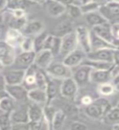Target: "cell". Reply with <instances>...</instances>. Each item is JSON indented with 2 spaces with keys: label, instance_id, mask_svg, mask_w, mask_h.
Returning a JSON list of instances; mask_svg holds the SVG:
<instances>
[{
  "label": "cell",
  "instance_id": "11a10c76",
  "mask_svg": "<svg viewBox=\"0 0 119 130\" xmlns=\"http://www.w3.org/2000/svg\"><path fill=\"white\" fill-rule=\"evenodd\" d=\"M4 67H5V66H4V65H3L1 62H0V70H2V69H3Z\"/></svg>",
  "mask_w": 119,
  "mask_h": 130
},
{
  "label": "cell",
  "instance_id": "e0dca14e",
  "mask_svg": "<svg viewBox=\"0 0 119 130\" xmlns=\"http://www.w3.org/2000/svg\"><path fill=\"white\" fill-rule=\"evenodd\" d=\"M47 83L46 86V93L47 95V103L51 104V102L54 100L60 93V84L58 85V81L61 80H58L56 78L50 76L47 74Z\"/></svg>",
  "mask_w": 119,
  "mask_h": 130
},
{
  "label": "cell",
  "instance_id": "b9f144b4",
  "mask_svg": "<svg viewBox=\"0 0 119 130\" xmlns=\"http://www.w3.org/2000/svg\"><path fill=\"white\" fill-rule=\"evenodd\" d=\"M113 63L114 67L112 70L113 76H115L117 73L119 72V49H116L114 51V59H113Z\"/></svg>",
  "mask_w": 119,
  "mask_h": 130
},
{
  "label": "cell",
  "instance_id": "91938a15",
  "mask_svg": "<svg viewBox=\"0 0 119 130\" xmlns=\"http://www.w3.org/2000/svg\"><path fill=\"white\" fill-rule=\"evenodd\" d=\"M116 24H119V19H118V20H117V22Z\"/></svg>",
  "mask_w": 119,
  "mask_h": 130
},
{
  "label": "cell",
  "instance_id": "d590c367",
  "mask_svg": "<svg viewBox=\"0 0 119 130\" xmlns=\"http://www.w3.org/2000/svg\"><path fill=\"white\" fill-rule=\"evenodd\" d=\"M15 100L9 95L3 97L0 100V109L3 110L7 112H11L16 108Z\"/></svg>",
  "mask_w": 119,
  "mask_h": 130
},
{
  "label": "cell",
  "instance_id": "f6af8a7d",
  "mask_svg": "<svg viewBox=\"0 0 119 130\" xmlns=\"http://www.w3.org/2000/svg\"><path fill=\"white\" fill-rule=\"evenodd\" d=\"M8 7V0H0V15L5 13Z\"/></svg>",
  "mask_w": 119,
  "mask_h": 130
},
{
  "label": "cell",
  "instance_id": "94428289",
  "mask_svg": "<svg viewBox=\"0 0 119 130\" xmlns=\"http://www.w3.org/2000/svg\"><path fill=\"white\" fill-rule=\"evenodd\" d=\"M8 1H9V0H8Z\"/></svg>",
  "mask_w": 119,
  "mask_h": 130
},
{
  "label": "cell",
  "instance_id": "44dd1931",
  "mask_svg": "<svg viewBox=\"0 0 119 130\" xmlns=\"http://www.w3.org/2000/svg\"><path fill=\"white\" fill-rule=\"evenodd\" d=\"M61 47V38L54 34H49L45 41L43 50L50 51L54 56L60 55Z\"/></svg>",
  "mask_w": 119,
  "mask_h": 130
},
{
  "label": "cell",
  "instance_id": "484cf974",
  "mask_svg": "<svg viewBox=\"0 0 119 130\" xmlns=\"http://www.w3.org/2000/svg\"><path fill=\"white\" fill-rule=\"evenodd\" d=\"M91 51L105 49V48L117 49V47L113 44L107 42V41H105L103 38H101L100 37L96 35L92 30H91Z\"/></svg>",
  "mask_w": 119,
  "mask_h": 130
},
{
  "label": "cell",
  "instance_id": "681fc988",
  "mask_svg": "<svg viewBox=\"0 0 119 130\" xmlns=\"http://www.w3.org/2000/svg\"><path fill=\"white\" fill-rule=\"evenodd\" d=\"M112 82L114 84V85H117L119 84V72L117 73V74L113 76V80H112Z\"/></svg>",
  "mask_w": 119,
  "mask_h": 130
},
{
  "label": "cell",
  "instance_id": "7a4b0ae2",
  "mask_svg": "<svg viewBox=\"0 0 119 130\" xmlns=\"http://www.w3.org/2000/svg\"><path fill=\"white\" fill-rule=\"evenodd\" d=\"M46 72L53 78L61 80L69 78V77H71L73 75L72 68L68 67L66 64H64L63 61L62 62H60V61H53L50 64V66L47 68Z\"/></svg>",
  "mask_w": 119,
  "mask_h": 130
},
{
  "label": "cell",
  "instance_id": "f35d334b",
  "mask_svg": "<svg viewBox=\"0 0 119 130\" xmlns=\"http://www.w3.org/2000/svg\"><path fill=\"white\" fill-rule=\"evenodd\" d=\"M27 22L28 21H27L26 16L22 18H15L11 16L9 21V25H10V28H16V29L22 31L23 28L25 27Z\"/></svg>",
  "mask_w": 119,
  "mask_h": 130
},
{
  "label": "cell",
  "instance_id": "83f0119b",
  "mask_svg": "<svg viewBox=\"0 0 119 130\" xmlns=\"http://www.w3.org/2000/svg\"><path fill=\"white\" fill-rule=\"evenodd\" d=\"M11 120L12 124H23L30 121L27 108H15L11 112Z\"/></svg>",
  "mask_w": 119,
  "mask_h": 130
},
{
  "label": "cell",
  "instance_id": "816d5d0a",
  "mask_svg": "<svg viewBox=\"0 0 119 130\" xmlns=\"http://www.w3.org/2000/svg\"><path fill=\"white\" fill-rule=\"evenodd\" d=\"M6 95H8L7 93V92H6V90L5 91H0V100H1V99L3 97L6 96Z\"/></svg>",
  "mask_w": 119,
  "mask_h": 130
},
{
  "label": "cell",
  "instance_id": "db71d44e",
  "mask_svg": "<svg viewBox=\"0 0 119 130\" xmlns=\"http://www.w3.org/2000/svg\"><path fill=\"white\" fill-rule=\"evenodd\" d=\"M112 128H113V129H117V130H119V123L113 124V125H112Z\"/></svg>",
  "mask_w": 119,
  "mask_h": 130
},
{
  "label": "cell",
  "instance_id": "6f0895ef",
  "mask_svg": "<svg viewBox=\"0 0 119 130\" xmlns=\"http://www.w3.org/2000/svg\"><path fill=\"white\" fill-rule=\"evenodd\" d=\"M111 1H113V2H116V3H119V0H111Z\"/></svg>",
  "mask_w": 119,
  "mask_h": 130
},
{
  "label": "cell",
  "instance_id": "1f68e13d",
  "mask_svg": "<svg viewBox=\"0 0 119 130\" xmlns=\"http://www.w3.org/2000/svg\"><path fill=\"white\" fill-rule=\"evenodd\" d=\"M66 119V113H65L63 110H57L54 118L52 120L51 124V129L58 130L63 127V125L65 122Z\"/></svg>",
  "mask_w": 119,
  "mask_h": 130
},
{
  "label": "cell",
  "instance_id": "8992f818",
  "mask_svg": "<svg viewBox=\"0 0 119 130\" xmlns=\"http://www.w3.org/2000/svg\"><path fill=\"white\" fill-rule=\"evenodd\" d=\"M5 40L0 41V62L4 66H11L16 59V51Z\"/></svg>",
  "mask_w": 119,
  "mask_h": 130
},
{
  "label": "cell",
  "instance_id": "ac0fdd59",
  "mask_svg": "<svg viewBox=\"0 0 119 130\" xmlns=\"http://www.w3.org/2000/svg\"><path fill=\"white\" fill-rule=\"evenodd\" d=\"M24 38V35L20 30L9 28L6 32L5 41L8 44H10L11 46L16 48V47L20 46Z\"/></svg>",
  "mask_w": 119,
  "mask_h": 130
},
{
  "label": "cell",
  "instance_id": "c3c4849f",
  "mask_svg": "<svg viewBox=\"0 0 119 130\" xmlns=\"http://www.w3.org/2000/svg\"><path fill=\"white\" fill-rule=\"evenodd\" d=\"M56 1L64 4V5H65V6H68V5H69V4L74 3V0H56Z\"/></svg>",
  "mask_w": 119,
  "mask_h": 130
},
{
  "label": "cell",
  "instance_id": "9c48e42d",
  "mask_svg": "<svg viewBox=\"0 0 119 130\" xmlns=\"http://www.w3.org/2000/svg\"><path fill=\"white\" fill-rule=\"evenodd\" d=\"M6 92L16 102H25L28 100V89L22 84L6 85Z\"/></svg>",
  "mask_w": 119,
  "mask_h": 130
},
{
  "label": "cell",
  "instance_id": "f1b7e54d",
  "mask_svg": "<svg viewBox=\"0 0 119 130\" xmlns=\"http://www.w3.org/2000/svg\"><path fill=\"white\" fill-rule=\"evenodd\" d=\"M37 5H39V4L36 3L32 0H9L7 10L21 9L26 11L29 8H31Z\"/></svg>",
  "mask_w": 119,
  "mask_h": 130
},
{
  "label": "cell",
  "instance_id": "ffe728a7",
  "mask_svg": "<svg viewBox=\"0 0 119 130\" xmlns=\"http://www.w3.org/2000/svg\"><path fill=\"white\" fill-rule=\"evenodd\" d=\"M113 77L112 70H95V69H92L91 73V81L97 85L112 81Z\"/></svg>",
  "mask_w": 119,
  "mask_h": 130
},
{
  "label": "cell",
  "instance_id": "3957f363",
  "mask_svg": "<svg viewBox=\"0 0 119 130\" xmlns=\"http://www.w3.org/2000/svg\"><path fill=\"white\" fill-rule=\"evenodd\" d=\"M72 77L79 87H83L91 81V73L92 68L86 64H80L78 66L72 68Z\"/></svg>",
  "mask_w": 119,
  "mask_h": 130
},
{
  "label": "cell",
  "instance_id": "5bb4252c",
  "mask_svg": "<svg viewBox=\"0 0 119 130\" xmlns=\"http://www.w3.org/2000/svg\"><path fill=\"white\" fill-rule=\"evenodd\" d=\"M54 55L48 50H42L39 52H37L34 59V64L38 68L46 71L47 68L50 66V64L53 62Z\"/></svg>",
  "mask_w": 119,
  "mask_h": 130
},
{
  "label": "cell",
  "instance_id": "9a60e30c",
  "mask_svg": "<svg viewBox=\"0 0 119 130\" xmlns=\"http://www.w3.org/2000/svg\"><path fill=\"white\" fill-rule=\"evenodd\" d=\"M91 30L95 32L96 35L100 37L101 38L104 39L105 41L113 44L115 42V38H114L113 32V26L112 24L109 22H106L100 25L91 28ZM114 45V44H113Z\"/></svg>",
  "mask_w": 119,
  "mask_h": 130
},
{
  "label": "cell",
  "instance_id": "cb8c5ba5",
  "mask_svg": "<svg viewBox=\"0 0 119 130\" xmlns=\"http://www.w3.org/2000/svg\"><path fill=\"white\" fill-rule=\"evenodd\" d=\"M44 30L43 23L40 20H32V21L27 22L25 27L21 31L24 36H36L37 34H40L41 32Z\"/></svg>",
  "mask_w": 119,
  "mask_h": 130
},
{
  "label": "cell",
  "instance_id": "2e32d148",
  "mask_svg": "<svg viewBox=\"0 0 119 130\" xmlns=\"http://www.w3.org/2000/svg\"><path fill=\"white\" fill-rule=\"evenodd\" d=\"M24 75H25L24 70L12 68L5 72V74L3 75V78L6 85H19L22 84Z\"/></svg>",
  "mask_w": 119,
  "mask_h": 130
},
{
  "label": "cell",
  "instance_id": "9f6ffc18",
  "mask_svg": "<svg viewBox=\"0 0 119 130\" xmlns=\"http://www.w3.org/2000/svg\"><path fill=\"white\" fill-rule=\"evenodd\" d=\"M116 88H117V90H118V91H119V84L116 85Z\"/></svg>",
  "mask_w": 119,
  "mask_h": 130
},
{
  "label": "cell",
  "instance_id": "5b68a950",
  "mask_svg": "<svg viewBox=\"0 0 119 130\" xmlns=\"http://www.w3.org/2000/svg\"><path fill=\"white\" fill-rule=\"evenodd\" d=\"M36 53L34 51H21L19 55H16L12 68L20 69L25 71L33 63H34Z\"/></svg>",
  "mask_w": 119,
  "mask_h": 130
},
{
  "label": "cell",
  "instance_id": "f907efd6",
  "mask_svg": "<svg viewBox=\"0 0 119 130\" xmlns=\"http://www.w3.org/2000/svg\"><path fill=\"white\" fill-rule=\"evenodd\" d=\"M91 0H74V3L78 4V5H82V4H84L87 2H90Z\"/></svg>",
  "mask_w": 119,
  "mask_h": 130
},
{
  "label": "cell",
  "instance_id": "8d00e7d4",
  "mask_svg": "<svg viewBox=\"0 0 119 130\" xmlns=\"http://www.w3.org/2000/svg\"><path fill=\"white\" fill-rule=\"evenodd\" d=\"M47 74L46 71L38 68L36 72V87L46 89L47 83Z\"/></svg>",
  "mask_w": 119,
  "mask_h": 130
},
{
  "label": "cell",
  "instance_id": "7dc6e473",
  "mask_svg": "<svg viewBox=\"0 0 119 130\" xmlns=\"http://www.w3.org/2000/svg\"><path fill=\"white\" fill-rule=\"evenodd\" d=\"M92 1L95 2L96 3H97L100 7H101V6L104 5V4L108 3L109 2L111 1V0H92Z\"/></svg>",
  "mask_w": 119,
  "mask_h": 130
},
{
  "label": "cell",
  "instance_id": "7402d4cb",
  "mask_svg": "<svg viewBox=\"0 0 119 130\" xmlns=\"http://www.w3.org/2000/svg\"><path fill=\"white\" fill-rule=\"evenodd\" d=\"M28 99L33 103L41 105H46L47 103V95L46 89L40 88H34L28 91Z\"/></svg>",
  "mask_w": 119,
  "mask_h": 130
},
{
  "label": "cell",
  "instance_id": "4fadbf2b",
  "mask_svg": "<svg viewBox=\"0 0 119 130\" xmlns=\"http://www.w3.org/2000/svg\"><path fill=\"white\" fill-rule=\"evenodd\" d=\"M115 50L116 49L105 48V49L91 51L88 54H87V58L91 59H95V60L104 61V62L113 63L114 51H115Z\"/></svg>",
  "mask_w": 119,
  "mask_h": 130
},
{
  "label": "cell",
  "instance_id": "836d02e7",
  "mask_svg": "<svg viewBox=\"0 0 119 130\" xmlns=\"http://www.w3.org/2000/svg\"><path fill=\"white\" fill-rule=\"evenodd\" d=\"M48 35H49L48 32L47 31L43 30V32H41L40 34L34 36V51L35 53L39 52L40 51L43 50L45 41H46Z\"/></svg>",
  "mask_w": 119,
  "mask_h": 130
},
{
  "label": "cell",
  "instance_id": "ee69618b",
  "mask_svg": "<svg viewBox=\"0 0 119 130\" xmlns=\"http://www.w3.org/2000/svg\"><path fill=\"white\" fill-rule=\"evenodd\" d=\"M11 11V14L12 17L15 18H22L26 16V11L21 10V9H14V10H9Z\"/></svg>",
  "mask_w": 119,
  "mask_h": 130
},
{
  "label": "cell",
  "instance_id": "30bf717a",
  "mask_svg": "<svg viewBox=\"0 0 119 130\" xmlns=\"http://www.w3.org/2000/svg\"><path fill=\"white\" fill-rule=\"evenodd\" d=\"M77 47L79 46H78V43H77L76 32L74 30L73 32H70V34L61 38V47H60V55L64 57L69 53L76 50Z\"/></svg>",
  "mask_w": 119,
  "mask_h": 130
},
{
  "label": "cell",
  "instance_id": "7bdbcfd3",
  "mask_svg": "<svg viewBox=\"0 0 119 130\" xmlns=\"http://www.w3.org/2000/svg\"><path fill=\"white\" fill-rule=\"evenodd\" d=\"M69 128L73 130H85L88 128L87 124H85L84 123H82V122H79V121H73L70 124V127Z\"/></svg>",
  "mask_w": 119,
  "mask_h": 130
},
{
  "label": "cell",
  "instance_id": "4316f807",
  "mask_svg": "<svg viewBox=\"0 0 119 130\" xmlns=\"http://www.w3.org/2000/svg\"><path fill=\"white\" fill-rule=\"evenodd\" d=\"M82 63L87 65V66L91 67L92 69H95V70H113V68L114 67L113 63L91 59L88 58H86Z\"/></svg>",
  "mask_w": 119,
  "mask_h": 130
},
{
  "label": "cell",
  "instance_id": "7c38bea8",
  "mask_svg": "<svg viewBox=\"0 0 119 130\" xmlns=\"http://www.w3.org/2000/svg\"><path fill=\"white\" fill-rule=\"evenodd\" d=\"M42 5L51 17H59L66 12V6L56 0H46Z\"/></svg>",
  "mask_w": 119,
  "mask_h": 130
},
{
  "label": "cell",
  "instance_id": "d4e9b609",
  "mask_svg": "<svg viewBox=\"0 0 119 130\" xmlns=\"http://www.w3.org/2000/svg\"><path fill=\"white\" fill-rule=\"evenodd\" d=\"M43 107L42 105L33 103H30L27 107L28 116L30 121H40L43 120Z\"/></svg>",
  "mask_w": 119,
  "mask_h": 130
},
{
  "label": "cell",
  "instance_id": "4dcf8cb0",
  "mask_svg": "<svg viewBox=\"0 0 119 130\" xmlns=\"http://www.w3.org/2000/svg\"><path fill=\"white\" fill-rule=\"evenodd\" d=\"M97 90H98V93H99L101 96L108 97V96H111L112 94H113V93H115V91L117 90V88H116V85H114L112 81H109V82L98 85Z\"/></svg>",
  "mask_w": 119,
  "mask_h": 130
},
{
  "label": "cell",
  "instance_id": "277c9868",
  "mask_svg": "<svg viewBox=\"0 0 119 130\" xmlns=\"http://www.w3.org/2000/svg\"><path fill=\"white\" fill-rule=\"evenodd\" d=\"M75 32L78 46L85 53L88 54L91 51V31L84 25H78L75 28Z\"/></svg>",
  "mask_w": 119,
  "mask_h": 130
},
{
  "label": "cell",
  "instance_id": "74e56055",
  "mask_svg": "<svg viewBox=\"0 0 119 130\" xmlns=\"http://www.w3.org/2000/svg\"><path fill=\"white\" fill-rule=\"evenodd\" d=\"M66 12L71 19H77L83 15L80 5L75 3L66 6Z\"/></svg>",
  "mask_w": 119,
  "mask_h": 130
},
{
  "label": "cell",
  "instance_id": "60d3db41",
  "mask_svg": "<svg viewBox=\"0 0 119 130\" xmlns=\"http://www.w3.org/2000/svg\"><path fill=\"white\" fill-rule=\"evenodd\" d=\"M20 48L21 51H34V38H32L30 36H24Z\"/></svg>",
  "mask_w": 119,
  "mask_h": 130
},
{
  "label": "cell",
  "instance_id": "bcb514c9",
  "mask_svg": "<svg viewBox=\"0 0 119 130\" xmlns=\"http://www.w3.org/2000/svg\"><path fill=\"white\" fill-rule=\"evenodd\" d=\"M94 100L91 99V96H89V95H85L83 96V98L81 99V103L83 104L84 107H86V106H88L89 104H91L92 102Z\"/></svg>",
  "mask_w": 119,
  "mask_h": 130
},
{
  "label": "cell",
  "instance_id": "f546056e",
  "mask_svg": "<svg viewBox=\"0 0 119 130\" xmlns=\"http://www.w3.org/2000/svg\"><path fill=\"white\" fill-rule=\"evenodd\" d=\"M84 15L86 21H87V23L90 26H91V28L100 25V24H104L106 22H109L99 11L91 12V13L86 14Z\"/></svg>",
  "mask_w": 119,
  "mask_h": 130
},
{
  "label": "cell",
  "instance_id": "d6a6232c",
  "mask_svg": "<svg viewBox=\"0 0 119 130\" xmlns=\"http://www.w3.org/2000/svg\"><path fill=\"white\" fill-rule=\"evenodd\" d=\"M103 120L106 124H114L119 123V107L117 106L110 108L106 115L103 118Z\"/></svg>",
  "mask_w": 119,
  "mask_h": 130
},
{
  "label": "cell",
  "instance_id": "d6986e66",
  "mask_svg": "<svg viewBox=\"0 0 119 130\" xmlns=\"http://www.w3.org/2000/svg\"><path fill=\"white\" fill-rule=\"evenodd\" d=\"M74 30V24H73L72 20L67 19L62 20V21H60L59 24H56L54 29H53L52 34L60 37V38H63L64 36L70 34V32H73Z\"/></svg>",
  "mask_w": 119,
  "mask_h": 130
},
{
  "label": "cell",
  "instance_id": "f5cc1de1",
  "mask_svg": "<svg viewBox=\"0 0 119 130\" xmlns=\"http://www.w3.org/2000/svg\"><path fill=\"white\" fill-rule=\"evenodd\" d=\"M32 1H34L36 3H38V4H43L46 0H32Z\"/></svg>",
  "mask_w": 119,
  "mask_h": 130
},
{
  "label": "cell",
  "instance_id": "52a82bcc",
  "mask_svg": "<svg viewBox=\"0 0 119 130\" xmlns=\"http://www.w3.org/2000/svg\"><path fill=\"white\" fill-rule=\"evenodd\" d=\"M99 11L111 24H116L119 19V3L110 1L101 6Z\"/></svg>",
  "mask_w": 119,
  "mask_h": 130
},
{
  "label": "cell",
  "instance_id": "6da1fadb",
  "mask_svg": "<svg viewBox=\"0 0 119 130\" xmlns=\"http://www.w3.org/2000/svg\"><path fill=\"white\" fill-rule=\"evenodd\" d=\"M111 107H112L109 100L106 99L105 98H100V99L94 100L88 106H86L84 112L91 119L100 120L103 119Z\"/></svg>",
  "mask_w": 119,
  "mask_h": 130
},
{
  "label": "cell",
  "instance_id": "603a6c76",
  "mask_svg": "<svg viewBox=\"0 0 119 130\" xmlns=\"http://www.w3.org/2000/svg\"><path fill=\"white\" fill-rule=\"evenodd\" d=\"M38 67L34 63L25 70V75L22 82V85L28 90L31 89L36 88V72L38 70Z\"/></svg>",
  "mask_w": 119,
  "mask_h": 130
},
{
  "label": "cell",
  "instance_id": "ba28073f",
  "mask_svg": "<svg viewBox=\"0 0 119 130\" xmlns=\"http://www.w3.org/2000/svg\"><path fill=\"white\" fill-rule=\"evenodd\" d=\"M79 86L76 83V81L73 77L64 79L61 80L60 93L63 98L69 99H74L78 92Z\"/></svg>",
  "mask_w": 119,
  "mask_h": 130
},
{
  "label": "cell",
  "instance_id": "680465c9",
  "mask_svg": "<svg viewBox=\"0 0 119 130\" xmlns=\"http://www.w3.org/2000/svg\"><path fill=\"white\" fill-rule=\"evenodd\" d=\"M117 107H119V102H118V103H117Z\"/></svg>",
  "mask_w": 119,
  "mask_h": 130
},
{
  "label": "cell",
  "instance_id": "8fae6325",
  "mask_svg": "<svg viewBox=\"0 0 119 130\" xmlns=\"http://www.w3.org/2000/svg\"><path fill=\"white\" fill-rule=\"evenodd\" d=\"M86 58H87V53H85L80 47H77L76 50L69 53L64 57L63 62L68 67L73 68L80 65Z\"/></svg>",
  "mask_w": 119,
  "mask_h": 130
},
{
  "label": "cell",
  "instance_id": "e575fe53",
  "mask_svg": "<svg viewBox=\"0 0 119 130\" xmlns=\"http://www.w3.org/2000/svg\"><path fill=\"white\" fill-rule=\"evenodd\" d=\"M0 129H12L11 112L0 109Z\"/></svg>",
  "mask_w": 119,
  "mask_h": 130
},
{
  "label": "cell",
  "instance_id": "ab89813d",
  "mask_svg": "<svg viewBox=\"0 0 119 130\" xmlns=\"http://www.w3.org/2000/svg\"><path fill=\"white\" fill-rule=\"evenodd\" d=\"M80 7H81V9H82V11H83V15L99 11L100 7L97 3L93 2L92 0H91L90 2L86 3L84 4H82V5H80Z\"/></svg>",
  "mask_w": 119,
  "mask_h": 130
}]
</instances>
